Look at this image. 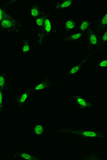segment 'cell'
Listing matches in <instances>:
<instances>
[{"label": "cell", "mask_w": 107, "mask_h": 160, "mask_svg": "<svg viewBox=\"0 0 107 160\" xmlns=\"http://www.w3.org/2000/svg\"><path fill=\"white\" fill-rule=\"evenodd\" d=\"M0 22L1 30L9 33L18 32L22 25L19 20L8 14Z\"/></svg>", "instance_id": "obj_1"}, {"label": "cell", "mask_w": 107, "mask_h": 160, "mask_svg": "<svg viewBox=\"0 0 107 160\" xmlns=\"http://www.w3.org/2000/svg\"><path fill=\"white\" fill-rule=\"evenodd\" d=\"M65 132L72 133L84 139H94L105 137V133L103 131L92 129L64 130Z\"/></svg>", "instance_id": "obj_2"}, {"label": "cell", "mask_w": 107, "mask_h": 160, "mask_svg": "<svg viewBox=\"0 0 107 160\" xmlns=\"http://www.w3.org/2000/svg\"><path fill=\"white\" fill-rule=\"evenodd\" d=\"M44 22L42 28L39 30L37 34V43L41 45L52 30V25L48 15L44 11Z\"/></svg>", "instance_id": "obj_3"}, {"label": "cell", "mask_w": 107, "mask_h": 160, "mask_svg": "<svg viewBox=\"0 0 107 160\" xmlns=\"http://www.w3.org/2000/svg\"><path fill=\"white\" fill-rule=\"evenodd\" d=\"M87 42V47L90 50L94 48H100L99 36L92 28L85 34Z\"/></svg>", "instance_id": "obj_4"}, {"label": "cell", "mask_w": 107, "mask_h": 160, "mask_svg": "<svg viewBox=\"0 0 107 160\" xmlns=\"http://www.w3.org/2000/svg\"><path fill=\"white\" fill-rule=\"evenodd\" d=\"M90 56V54H89L82 60V62L72 66L69 70L68 75L71 77L77 75L82 70L83 65L88 61Z\"/></svg>", "instance_id": "obj_5"}, {"label": "cell", "mask_w": 107, "mask_h": 160, "mask_svg": "<svg viewBox=\"0 0 107 160\" xmlns=\"http://www.w3.org/2000/svg\"><path fill=\"white\" fill-rule=\"evenodd\" d=\"M77 105L80 109L84 110L92 107L93 105L89 101H87L81 96L79 95H75L73 96Z\"/></svg>", "instance_id": "obj_6"}, {"label": "cell", "mask_w": 107, "mask_h": 160, "mask_svg": "<svg viewBox=\"0 0 107 160\" xmlns=\"http://www.w3.org/2000/svg\"><path fill=\"white\" fill-rule=\"evenodd\" d=\"M85 34L81 32H76L62 38L61 41L62 42H75L81 40Z\"/></svg>", "instance_id": "obj_7"}, {"label": "cell", "mask_w": 107, "mask_h": 160, "mask_svg": "<svg viewBox=\"0 0 107 160\" xmlns=\"http://www.w3.org/2000/svg\"><path fill=\"white\" fill-rule=\"evenodd\" d=\"M52 83L51 79L49 78H45L35 87L34 90L37 92L43 91L50 88L52 85Z\"/></svg>", "instance_id": "obj_8"}, {"label": "cell", "mask_w": 107, "mask_h": 160, "mask_svg": "<svg viewBox=\"0 0 107 160\" xmlns=\"http://www.w3.org/2000/svg\"><path fill=\"white\" fill-rule=\"evenodd\" d=\"M107 28V11L102 16L96 26V30L98 32H101Z\"/></svg>", "instance_id": "obj_9"}, {"label": "cell", "mask_w": 107, "mask_h": 160, "mask_svg": "<svg viewBox=\"0 0 107 160\" xmlns=\"http://www.w3.org/2000/svg\"><path fill=\"white\" fill-rule=\"evenodd\" d=\"M91 24V22L89 20L87 19L82 20L79 25V32L83 33L85 34V33L92 28Z\"/></svg>", "instance_id": "obj_10"}, {"label": "cell", "mask_w": 107, "mask_h": 160, "mask_svg": "<svg viewBox=\"0 0 107 160\" xmlns=\"http://www.w3.org/2000/svg\"><path fill=\"white\" fill-rule=\"evenodd\" d=\"M32 91V89H29L24 92L17 99V103L20 106L24 105L29 98Z\"/></svg>", "instance_id": "obj_11"}, {"label": "cell", "mask_w": 107, "mask_h": 160, "mask_svg": "<svg viewBox=\"0 0 107 160\" xmlns=\"http://www.w3.org/2000/svg\"><path fill=\"white\" fill-rule=\"evenodd\" d=\"M73 2V1L72 0H65L58 2L56 4V9L58 10H63L69 8L72 6Z\"/></svg>", "instance_id": "obj_12"}, {"label": "cell", "mask_w": 107, "mask_h": 160, "mask_svg": "<svg viewBox=\"0 0 107 160\" xmlns=\"http://www.w3.org/2000/svg\"><path fill=\"white\" fill-rule=\"evenodd\" d=\"M77 23L72 19L67 20L64 23V28L66 31L70 32L74 30L77 28Z\"/></svg>", "instance_id": "obj_13"}, {"label": "cell", "mask_w": 107, "mask_h": 160, "mask_svg": "<svg viewBox=\"0 0 107 160\" xmlns=\"http://www.w3.org/2000/svg\"><path fill=\"white\" fill-rule=\"evenodd\" d=\"M29 12L31 17L35 19L41 15L42 11L38 6L34 5L30 9Z\"/></svg>", "instance_id": "obj_14"}, {"label": "cell", "mask_w": 107, "mask_h": 160, "mask_svg": "<svg viewBox=\"0 0 107 160\" xmlns=\"http://www.w3.org/2000/svg\"><path fill=\"white\" fill-rule=\"evenodd\" d=\"M22 42V52L23 54H26L30 50L29 41L28 39H24Z\"/></svg>", "instance_id": "obj_15"}, {"label": "cell", "mask_w": 107, "mask_h": 160, "mask_svg": "<svg viewBox=\"0 0 107 160\" xmlns=\"http://www.w3.org/2000/svg\"><path fill=\"white\" fill-rule=\"evenodd\" d=\"M35 19L36 25L39 30L41 29L42 28L44 22V11H42L41 15L40 16Z\"/></svg>", "instance_id": "obj_16"}, {"label": "cell", "mask_w": 107, "mask_h": 160, "mask_svg": "<svg viewBox=\"0 0 107 160\" xmlns=\"http://www.w3.org/2000/svg\"><path fill=\"white\" fill-rule=\"evenodd\" d=\"M100 48H103L107 43V29L99 36Z\"/></svg>", "instance_id": "obj_17"}, {"label": "cell", "mask_w": 107, "mask_h": 160, "mask_svg": "<svg viewBox=\"0 0 107 160\" xmlns=\"http://www.w3.org/2000/svg\"><path fill=\"white\" fill-rule=\"evenodd\" d=\"M95 66L99 68H107V58L99 62L96 64Z\"/></svg>", "instance_id": "obj_18"}, {"label": "cell", "mask_w": 107, "mask_h": 160, "mask_svg": "<svg viewBox=\"0 0 107 160\" xmlns=\"http://www.w3.org/2000/svg\"><path fill=\"white\" fill-rule=\"evenodd\" d=\"M20 156V157L22 159L26 160L37 159L36 157L25 152H22L21 153Z\"/></svg>", "instance_id": "obj_19"}, {"label": "cell", "mask_w": 107, "mask_h": 160, "mask_svg": "<svg viewBox=\"0 0 107 160\" xmlns=\"http://www.w3.org/2000/svg\"><path fill=\"white\" fill-rule=\"evenodd\" d=\"M44 128L40 125H37L34 128V131L35 134L37 135H40L44 131Z\"/></svg>", "instance_id": "obj_20"}, {"label": "cell", "mask_w": 107, "mask_h": 160, "mask_svg": "<svg viewBox=\"0 0 107 160\" xmlns=\"http://www.w3.org/2000/svg\"><path fill=\"white\" fill-rule=\"evenodd\" d=\"M0 81H1L0 83H1V90H3L6 83L5 76L4 74H1V78H0Z\"/></svg>", "instance_id": "obj_21"}, {"label": "cell", "mask_w": 107, "mask_h": 160, "mask_svg": "<svg viewBox=\"0 0 107 160\" xmlns=\"http://www.w3.org/2000/svg\"><path fill=\"white\" fill-rule=\"evenodd\" d=\"M0 21H1L8 14L6 12L4 9L3 8H1L0 9Z\"/></svg>", "instance_id": "obj_22"}, {"label": "cell", "mask_w": 107, "mask_h": 160, "mask_svg": "<svg viewBox=\"0 0 107 160\" xmlns=\"http://www.w3.org/2000/svg\"><path fill=\"white\" fill-rule=\"evenodd\" d=\"M3 90H1V109L3 107Z\"/></svg>", "instance_id": "obj_23"}]
</instances>
